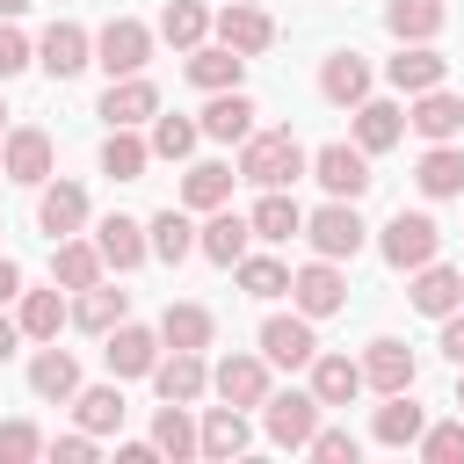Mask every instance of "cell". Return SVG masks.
Instances as JSON below:
<instances>
[{
	"instance_id": "2",
	"label": "cell",
	"mask_w": 464,
	"mask_h": 464,
	"mask_svg": "<svg viewBox=\"0 0 464 464\" xmlns=\"http://www.w3.org/2000/svg\"><path fill=\"white\" fill-rule=\"evenodd\" d=\"M377 254H384L399 276H413V268H428V261L442 254V225H435L428 210H392L384 232H377Z\"/></svg>"
},
{
	"instance_id": "17",
	"label": "cell",
	"mask_w": 464,
	"mask_h": 464,
	"mask_svg": "<svg viewBox=\"0 0 464 464\" xmlns=\"http://www.w3.org/2000/svg\"><path fill=\"white\" fill-rule=\"evenodd\" d=\"M36 65H44L51 80H72V72L94 65V36H87L80 22H51V29L36 36Z\"/></svg>"
},
{
	"instance_id": "28",
	"label": "cell",
	"mask_w": 464,
	"mask_h": 464,
	"mask_svg": "<svg viewBox=\"0 0 464 464\" xmlns=\"http://www.w3.org/2000/svg\"><path fill=\"white\" fill-rule=\"evenodd\" d=\"M413 181H420V196L428 203H464V145H428L420 152V167H413Z\"/></svg>"
},
{
	"instance_id": "16",
	"label": "cell",
	"mask_w": 464,
	"mask_h": 464,
	"mask_svg": "<svg viewBox=\"0 0 464 464\" xmlns=\"http://www.w3.org/2000/svg\"><path fill=\"white\" fill-rule=\"evenodd\" d=\"M218 44H232L239 58H261L268 44H276V14L268 7H254V0H232V7H218Z\"/></svg>"
},
{
	"instance_id": "47",
	"label": "cell",
	"mask_w": 464,
	"mask_h": 464,
	"mask_svg": "<svg viewBox=\"0 0 464 464\" xmlns=\"http://www.w3.org/2000/svg\"><path fill=\"white\" fill-rule=\"evenodd\" d=\"M51 442H44V428L36 420H0V464H29V457H44Z\"/></svg>"
},
{
	"instance_id": "15",
	"label": "cell",
	"mask_w": 464,
	"mask_h": 464,
	"mask_svg": "<svg viewBox=\"0 0 464 464\" xmlns=\"http://www.w3.org/2000/svg\"><path fill=\"white\" fill-rule=\"evenodd\" d=\"M406 130H413V138H428V145H457V138H464V94H450V87L413 94Z\"/></svg>"
},
{
	"instance_id": "40",
	"label": "cell",
	"mask_w": 464,
	"mask_h": 464,
	"mask_svg": "<svg viewBox=\"0 0 464 464\" xmlns=\"http://www.w3.org/2000/svg\"><path fill=\"white\" fill-rule=\"evenodd\" d=\"M145 167H152V138H138V130H109L102 138V174L109 181H145Z\"/></svg>"
},
{
	"instance_id": "5",
	"label": "cell",
	"mask_w": 464,
	"mask_h": 464,
	"mask_svg": "<svg viewBox=\"0 0 464 464\" xmlns=\"http://www.w3.org/2000/svg\"><path fill=\"white\" fill-rule=\"evenodd\" d=\"M0 167H7V181L44 188V181L58 174V145H51V130H44V123H7V138H0Z\"/></svg>"
},
{
	"instance_id": "3",
	"label": "cell",
	"mask_w": 464,
	"mask_h": 464,
	"mask_svg": "<svg viewBox=\"0 0 464 464\" xmlns=\"http://www.w3.org/2000/svg\"><path fill=\"white\" fill-rule=\"evenodd\" d=\"M304 239H312V254H326V261H355V254L370 246V225H362V210H355L348 196H326V203L304 218Z\"/></svg>"
},
{
	"instance_id": "25",
	"label": "cell",
	"mask_w": 464,
	"mask_h": 464,
	"mask_svg": "<svg viewBox=\"0 0 464 464\" xmlns=\"http://www.w3.org/2000/svg\"><path fill=\"white\" fill-rule=\"evenodd\" d=\"M406 297H413V312H428V319H450V312L464 304V276H457V268H442V261H428V268H413Z\"/></svg>"
},
{
	"instance_id": "30",
	"label": "cell",
	"mask_w": 464,
	"mask_h": 464,
	"mask_svg": "<svg viewBox=\"0 0 464 464\" xmlns=\"http://www.w3.org/2000/svg\"><path fill=\"white\" fill-rule=\"evenodd\" d=\"M399 138H406V109H399V102H377V94H370V102H355V145H362L370 160H377V152H392Z\"/></svg>"
},
{
	"instance_id": "49",
	"label": "cell",
	"mask_w": 464,
	"mask_h": 464,
	"mask_svg": "<svg viewBox=\"0 0 464 464\" xmlns=\"http://www.w3.org/2000/svg\"><path fill=\"white\" fill-rule=\"evenodd\" d=\"M36 65V44L14 29V22H0V80H14V72H29Z\"/></svg>"
},
{
	"instance_id": "55",
	"label": "cell",
	"mask_w": 464,
	"mask_h": 464,
	"mask_svg": "<svg viewBox=\"0 0 464 464\" xmlns=\"http://www.w3.org/2000/svg\"><path fill=\"white\" fill-rule=\"evenodd\" d=\"M14 14H29V0H0V22H14Z\"/></svg>"
},
{
	"instance_id": "36",
	"label": "cell",
	"mask_w": 464,
	"mask_h": 464,
	"mask_svg": "<svg viewBox=\"0 0 464 464\" xmlns=\"http://www.w3.org/2000/svg\"><path fill=\"white\" fill-rule=\"evenodd\" d=\"M14 319H22L29 341H58V326L72 319V304H65L58 283H51V290H22V297H14Z\"/></svg>"
},
{
	"instance_id": "37",
	"label": "cell",
	"mask_w": 464,
	"mask_h": 464,
	"mask_svg": "<svg viewBox=\"0 0 464 464\" xmlns=\"http://www.w3.org/2000/svg\"><path fill=\"white\" fill-rule=\"evenodd\" d=\"M312 392H319V406H348V399H362V362H348V355H312Z\"/></svg>"
},
{
	"instance_id": "32",
	"label": "cell",
	"mask_w": 464,
	"mask_h": 464,
	"mask_svg": "<svg viewBox=\"0 0 464 464\" xmlns=\"http://www.w3.org/2000/svg\"><path fill=\"white\" fill-rule=\"evenodd\" d=\"M442 22H450V0H384V29L399 44H435Z\"/></svg>"
},
{
	"instance_id": "57",
	"label": "cell",
	"mask_w": 464,
	"mask_h": 464,
	"mask_svg": "<svg viewBox=\"0 0 464 464\" xmlns=\"http://www.w3.org/2000/svg\"><path fill=\"white\" fill-rule=\"evenodd\" d=\"M0 138H7V102H0Z\"/></svg>"
},
{
	"instance_id": "12",
	"label": "cell",
	"mask_w": 464,
	"mask_h": 464,
	"mask_svg": "<svg viewBox=\"0 0 464 464\" xmlns=\"http://www.w3.org/2000/svg\"><path fill=\"white\" fill-rule=\"evenodd\" d=\"M152 392L174 399V406H196V399L210 392V362H203V348H160V362H152Z\"/></svg>"
},
{
	"instance_id": "14",
	"label": "cell",
	"mask_w": 464,
	"mask_h": 464,
	"mask_svg": "<svg viewBox=\"0 0 464 464\" xmlns=\"http://www.w3.org/2000/svg\"><path fill=\"white\" fill-rule=\"evenodd\" d=\"M246 246H254V218H239V210H203V225H196V254H203V261L239 268Z\"/></svg>"
},
{
	"instance_id": "24",
	"label": "cell",
	"mask_w": 464,
	"mask_h": 464,
	"mask_svg": "<svg viewBox=\"0 0 464 464\" xmlns=\"http://www.w3.org/2000/svg\"><path fill=\"white\" fill-rule=\"evenodd\" d=\"M102 268H109V261H102L94 239H80V232H72V239H51V283H58V290H87V283H102Z\"/></svg>"
},
{
	"instance_id": "43",
	"label": "cell",
	"mask_w": 464,
	"mask_h": 464,
	"mask_svg": "<svg viewBox=\"0 0 464 464\" xmlns=\"http://www.w3.org/2000/svg\"><path fill=\"white\" fill-rule=\"evenodd\" d=\"M145 232H152V261H167V268H181V261L196 254V225H188V210H160Z\"/></svg>"
},
{
	"instance_id": "51",
	"label": "cell",
	"mask_w": 464,
	"mask_h": 464,
	"mask_svg": "<svg viewBox=\"0 0 464 464\" xmlns=\"http://www.w3.org/2000/svg\"><path fill=\"white\" fill-rule=\"evenodd\" d=\"M442 355H450V362L464 370V304H457V312L442 319Z\"/></svg>"
},
{
	"instance_id": "10",
	"label": "cell",
	"mask_w": 464,
	"mask_h": 464,
	"mask_svg": "<svg viewBox=\"0 0 464 464\" xmlns=\"http://www.w3.org/2000/svg\"><path fill=\"white\" fill-rule=\"evenodd\" d=\"M261 355H268L276 370H312V355H319L312 319H304V312H268V319H261Z\"/></svg>"
},
{
	"instance_id": "58",
	"label": "cell",
	"mask_w": 464,
	"mask_h": 464,
	"mask_svg": "<svg viewBox=\"0 0 464 464\" xmlns=\"http://www.w3.org/2000/svg\"><path fill=\"white\" fill-rule=\"evenodd\" d=\"M0 181H7V167H0Z\"/></svg>"
},
{
	"instance_id": "11",
	"label": "cell",
	"mask_w": 464,
	"mask_h": 464,
	"mask_svg": "<svg viewBox=\"0 0 464 464\" xmlns=\"http://www.w3.org/2000/svg\"><path fill=\"white\" fill-rule=\"evenodd\" d=\"M160 348H167L160 326H138V319H123V326L102 334V362H109V377H152Z\"/></svg>"
},
{
	"instance_id": "8",
	"label": "cell",
	"mask_w": 464,
	"mask_h": 464,
	"mask_svg": "<svg viewBox=\"0 0 464 464\" xmlns=\"http://www.w3.org/2000/svg\"><path fill=\"white\" fill-rule=\"evenodd\" d=\"M268 370H276V362H268L261 348H232L225 362H210V392H218L225 406H261V399H268Z\"/></svg>"
},
{
	"instance_id": "31",
	"label": "cell",
	"mask_w": 464,
	"mask_h": 464,
	"mask_svg": "<svg viewBox=\"0 0 464 464\" xmlns=\"http://www.w3.org/2000/svg\"><path fill=\"white\" fill-rule=\"evenodd\" d=\"M246 218H254V239H268V246L304 239V210H297V196H290V188H261V203H254Z\"/></svg>"
},
{
	"instance_id": "1",
	"label": "cell",
	"mask_w": 464,
	"mask_h": 464,
	"mask_svg": "<svg viewBox=\"0 0 464 464\" xmlns=\"http://www.w3.org/2000/svg\"><path fill=\"white\" fill-rule=\"evenodd\" d=\"M297 174H312V152H304L290 130H254V138L239 145V181H254V188H290Z\"/></svg>"
},
{
	"instance_id": "29",
	"label": "cell",
	"mask_w": 464,
	"mask_h": 464,
	"mask_svg": "<svg viewBox=\"0 0 464 464\" xmlns=\"http://www.w3.org/2000/svg\"><path fill=\"white\" fill-rule=\"evenodd\" d=\"M319 94H326L334 109L370 102V65H362V51H334V58L319 65Z\"/></svg>"
},
{
	"instance_id": "4",
	"label": "cell",
	"mask_w": 464,
	"mask_h": 464,
	"mask_svg": "<svg viewBox=\"0 0 464 464\" xmlns=\"http://www.w3.org/2000/svg\"><path fill=\"white\" fill-rule=\"evenodd\" d=\"M152 36H160V29H145L138 14H109V22H102V36H94V65H102L109 80H130V72H145Z\"/></svg>"
},
{
	"instance_id": "19",
	"label": "cell",
	"mask_w": 464,
	"mask_h": 464,
	"mask_svg": "<svg viewBox=\"0 0 464 464\" xmlns=\"http://www.w3.org/2000/svg\"><path fill=\"white\" fill-rule=\"evenodd\" d=\"M94 246H102V261H109L116 276H130V268L152 261V232H145L138 218H123V210H109V218L94 225Z\"/></svg>"
},
{
	"instance_id": "41",
	"label": "cell",
	"mask_w": 464,
	"mask_h": 464,
	"mask_svg": "<svg viewBox=\"0 0 464 464\" xmlns=\"http://www.w3.org/2000/svg\"><path fill=\"white\" fill-rule=\"evenodd\" d=\"M210 22H218V14H210L203 0H167V7H160V36H167L174 51H196V44L210 36Z\"/></svg>"
},
{
	"instance_id": "6",
	"label": "cell",
	"mask_w": 464,
	"mask_h": 464,
	"mask_svg": "<svg viewBox=\"0 0 464 464\" xmlns=\"http://www.w3.org/2000/svg\"><path fill=\"white\" fill-rule=\"evenodd\" d=\"M319 413H326V406H319L312 384H304V392H268V399H261V428H268L276 450H304L312 428H319Z\"/></svg>"
},
{
	"instance_id": "22",
	"label": "cell",
	"mask_w": 464,
	"mask_h": 464,
	"mask_svg": "<svg viewBox=\"0 0 464 464\" xmlns=\"http://www.w3.org/2000/svg\"><path fill=\"white\" fill-rule=\"evenodd\" d=\"M29 392L51 399V406H72V392H80V362H72V348L44 341V348L29 355Z\"/></svg>"
},
{
	"instance_id": "52",
	"label": "cell",
	"mask_w": 464,
	"mask_h": 464,
	"mask_svg": "<svg viewBox=\"0 0 464 464\" xmlns=\"http://www.w3.org/2000/svg\"><path fill=\"white\" fill-rule=\"evenodd\" d=\"M152 457H160L152 435H145V442H116V464H152Z\"/></svg>"
},
{
	"instance_id": "18",
	"label": "cell",
	"mask_w": 464,
	"mask_h": 464,
	"mask_svg": "<svg viewBox=\"0 0 464 464\" xmlns=\"http://www.w3.org/2000/svg\"><path fill=\"white\" fill-rule=\"evenodd\" d=\"M109 130H138V123H152L160 116V87L145 80V72H130V80H109V94H102V109H94Z\"/></svg>"
},
{
	"instance_id": "39",
	"label": "cell",
	"mask_w": 464,
	"mask_h": 464,
	"mask_svg": "<svg viewBox=\"0 0 464 464\" xmlns=\"http://www.w3.org/2000/svg\"><path fill=\"white\" fill-rule=\"evenodd\" d=\"M246 442H254V428H246V406H210V413H203V457H210V464L239 457Z\"/></svg>"
},
{
	"instance_id": "53",
	"label": "cell",
	"mask_w": 464,
	"mask_h": 464,
	"mask_svg": "<svg viewBox=\"0 0 464 464\" xmlns=\"http://www.w3.org/2000/svg\"><path fill=\"white\" fill-rule=\"evenodd\" d=\"M14 297H22V261L0 254V304H14Z\"/></svg>"
},
{
	"instance_id": "48",
	"label": "cell",
	"mask_w": 464,
	"mask_h": 464,
	"mask_svg": "<svg viewBox=\"0 0 464 464\" xmlns=\"http://www.w3.org/2000/svg\"><path fill=\"white\" fill-rule=\"evenodd\" d=\"M304 450H312L319 464H355V457H362V442H355L348 428H326V420L312 428V442H304Z\"/></svg>"
},
{
	"instance_id": "56",
	"label": "cell",
	"mask_w": 464,
	"mask_h": 464,
	"mask_svg": "<svg viewBox=\"0 0 464 464\" xmlns=\"http://www.w3.org/2000/svg\"><path fill=\"white\" fill-rule=\"evenodd\" d=\"M457 413H464V370H457Z\"/></svg>"
},
{
	"instance_id": "42",
	"label": "cell",
	"mask_w": 464,
	"mask_h": 464,
	"mask_svg": "<svg viewBox=\"0 0 464 464\" xmlns=\"http://www.w3.org/2000/svg\"><path fill=\"white\" fill-rule=\"evenodd\" d=\"M210 334H218V319H210L203 304H188V297L160 312V341H167V348H210Z\"/></svg>"
},
{
	"instance_id": "21",
	"label": "cell",
	"mask_w": 464,
	"mask_h": 464,
	"mask_svg": "<svg viewBox=\"0 0 464 464\" xmlns=\"http://www.w3.org/2000/svg\"><path fill=\"white\" fill-rule=\"evenodd\" d=\"M384 80L413 102V94H428V87L450 80V58H442L435 44H399V58H384Z\"/></svg>"
},
{
	"instance_id": "44",
	"label": "cell",
	"mask_w": 464,
	"mask_h": 464,
	"mask_svg": "<svg viewBox=\"0 0 464 464\" xmlns=\"http://www.w3.org/2000/svg\"><path fill=\"white\" fill-rule=\"evenodd\" d=\"M196 138H203L196 116H152V160H188Z\"/></svg>"
},
{
	"instance_id": "34",
	"label": "cell",
	"mask_w": 464,
	"mask_h": 464,
	"mask_svg": "<svg viewBox=\"0 0 464 464\" xmlns=\"http://www.w3.org/2000/svg\"><path fill=\"white\" fill-rule=\"evenodd\" d=\"M72 413H80L87 435H116V428H123V377H109V384H80V392H72Z\"/></svg>"
},
{
	"instance_id": "9",
	"label": "cell",
	"mask_w": 464,
	"mask_h": 464,
	"mask_svg": "<svg viewBox=\"0 0 464 464\" xmlns=\"http://www.w3.org/2000/svg\"><path fill=\"white\" fill-rule=\"evenodd\" d=\"M312 181H319L326 196H348V203H355V196H370L377 174H370V152H362V145H341V138H334V145L312 152Z\"/></svg>"
},
{
	"instance_id": "54",
	"label": "cell",
	"mask_w": 464,
	"mask_h": 464,
	"mask_svg": "<svg viewBox=\"0 0 464 464\" xmlns=\"http://www.w3.org/2000/svg\"><path fill=\"white\" fill-rule=\"evenodd\" d=\"M22 341H29V334H22V319H7V312H0V362H7Z\"/></svg>"
},
{
	"instance_id": "13",
	"label": "cell",
	"mask_w": 464,
	"mask_h": 464,
	"mask_svg": "<svg viewBox=\"0 0 464 464\" xmlns=\"http://www.w3.org/2000/svg\"><path fill=\"white\" fill-rule=\"evenodd\" d=\"M80 225H87V188L65 181V174H51V181L36 188V232H44V239H72Z\"/></svg>"
},
{
	"instance_id": "35",
	"label": "cell",
	"mask_w": 464,
	"mask_h": 464,
	"mask_svg": "<svg viewBox=\"0 0 464 464\" xmlns=\"http://www.w3.org/2000/svg\"><path fill=\"white\" fill-rule=\"evenodd\" d=\"M232 181H239V174H232L225 160H196V167L181 174V203H188V210H225V203H232Z\"/></svg>"
},
{
	"instance_id": "23",
	"label": "cell",
	"mask_w": 464,
	"mask_h": 464,
	"mask_svg": "<svg viewBox=\"0 0 464 464\" xmlns=\"http://www.w3.org/2000/svg\"><path fill=\"white\" fill-rule=\"evenodd\" d=\"M254 116H261V109H254L239 87H225V94H210V102H203V116H196V123H203V138H218V145H246V138H254Z\"/></svg>"
},
{
	"instance_id": "7",
	"label": "cell",
	"mask_w": 464,
	"mask_h": 464,
	"mask_svg": "<svg viewBox=\"0 0 464 464\" xmlns=\"http://www.w3.org/2000/svg\"><path fill=\"white\" fill-rule=\"evenodd\" d=\"M290 304H297L304 319H334V312L348 304V276H341V261L312 254L304 268H290Z\"/></svg>"
},
{
	"instance_id": "33",
	"label": "cell",
	"mask_w": 464,
	"mask_h": 464,
	"mask_svg": "<svg viewBox=\"0 0 464 464\" xmlns=\"http://www.w3.org/2000/svg\"><path fill=\"white\" fill-rule=\"evenodd\" d=\"M188 80H196L203 94H225V87L246 80V58H239L232 44H196V51H188Z\"/></svg>"
},
{
	"instance_id": "38",
	"label": "cell",
	"mask_w": 464,
	"mask_h": 464,
	"mask_svg": "<svg viewBox=\"0 0 464 464\" xmlns=\"http://www.w3.org/2000/svg\"><path fill=\"white\" fill-rule=\"evenodd\" d=\"M152 442H160V457H203V428L188 420V406H174V399H160V413H152Z\"/></svg>"
},
{
	"instance_id": "27",
	"label": "cell",
	"mask_w": 464,
	"mask_h": 464,
	"mask_svg": "<svg viewBox=\"0 0 464 464\" xmlns=\"http://www.w3.org/2000/svg\"><path fill=\"white\" fill-rule=\"evenodd\" d=\"M420 428H428V413L413 406V392H384V406H377V420H370V442H384V450H413Z\"/></svg>"
},
{
	"instance_id": "26",
	"label": "cell",
	"mask_w": 464,
	"mask_h": 464,
	"mask_svg": "<svg viewBox=\"0 0 464 464\" xmlns=\"http://www.w3.org/2000/svg\"><path fill=\"white\" fill-rule=\"evenodd\" d=\"M123 319H130V290H116V283L72 290V326H80V334H109V326H123Z\"/></svg>"
},
{
	"instance_id": "46",
	"label": "cell",
	"mask_w": 464,
	"mask_h": 464,
	"mask_svg": "<svg viewBox=\"0 0 464 464\" xmlns=\"http://www.w3.org/2000/svg\"><path fill=\"white\" fill-rule=\"evenodd\" d=\"M413 450H420L428 464H464V413H457V420H428Z\"/></svg>"
},
{
	"instance_id": "45",
	"label": "cell",
	"mask_w": 464,
	"mask_h": 464,
	"mask_svg": "<svg viewBox=\"0 0 464 464\" xmlns=\"http://www.w3.org/2000/svg\"><path fill=\"white\" fill-rule=\"evenodd\" d=\"M232 276H239V290H246V297H283V290H290V268H283L276 254H246Z\"/></svg>"
},
{
	"instance_id": "20",
	"label": "cell",
	"mask_w": 464,
	"mask_h": 464,
	"mask_svg": "<svg viewBox=\"0 0 464 464\" xmlns=\"http://www.w3.org/2000/svg\"><path fill=\"white\" fill-rule=\"evenodd\" d=\"M413 377H420V362H413V348L399 334H377L362 348V384L370 392H413Z\"/></svg>"
},
{
	"instance_id": "50",
	"label": "cell",
	"mask_w": 464,
	"mask_h": 464,
	"mask_svg": "<svg viewBox=\"0 0 464 464\" xmlns=\"http://www.w3.org/2000/svg\"><path fill=\"white\" fill-rule=\"evenodd\" d=\"M94 450H102V435H87V428H72V435H58V442H51V457H58V464H94Z\"/></svg>"
}]
</instances>
